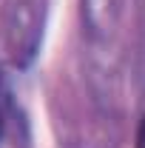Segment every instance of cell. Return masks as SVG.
I'll list each match as a JSON object with an SVG mask.
<instances>
[{
  "mask_svg": "<svg viewBox=\"0 0 145 148\" xmlns=\"http://www.w3.org/2000/svg\"><path fill=\"white\" fill-rule=\"evenodd\" d=\"M137 148H145V120L140 125V134H137Z\"/></svg>",
  "mask_w": 145,
  "mask_h": 148,
  "instance_id": "obj_2",
  "label": "cell"
},
{
  "mask_svg": "<svg viewBox=\"0 0 145 148\" xmlns=\"http://www.w3.org/2000/svg\"><path fill=\"white\" fill-rule=\"evenodd\" d=\"M0 140H3V77H0Z\"/></svg>",
  "mask_w": 145,
  "mask_h": 148,
  "instance_id": "obj_1",
  "label": "cell"
}]
</instances>
